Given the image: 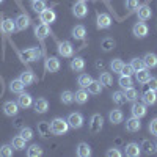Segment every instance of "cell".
<instances>
[{
  "label": "cell",
  "mask_w": 157,
  "mask_h": 157,
  "mask_svg": "<svg viewBox=\"0 0 157 157\" xmlns=\"http://www.w3.org/2000/svg\"><path fill=\"white\" fill-rule=\"evenodd\" d=\"M50 130L54 135H64L69 130V124L63 118H54L50 121Z\"/></svg>",
  "instance_id": "6da1fadb"
},
{
  "label": "cell",
  "mask_w": 157,
  "mask_h": 157,
  "mask_svg": "<svg viewBox=\"0 0 157 157\" xmlns=\"http://www.w3.org/2000/svg\"><path fill=\"white\" fill-rule=\"evenodd\" d=\"M57 50H58V55L63 58H72L74 55V46L71 41H58Z\"/></svg>",
  "instance_id": "7a4b0ae2"
},
{
  "label": "cell",
  "mask_w": 157,
  "mask_h": 157,
  "mask_svg": "<svg viewBox=\"0 0 157 157\" xmlns=\"http://www.w3.org/2000/svg\"><path fill=\"white\" fill-rule=\"evenodd\" d=\"M132 33L135 38H146L148 33H149V27H148V24H145V21H140V22H135L134 24V27H132Z\"/></svg>",
  "instance_id": "3957f363"
},
{
  "label": "cell",
  "mask_w": 157,
  "mask_h": 157,
  "mask_svg": "<svg viewBox=\"0 0 157 157\" xmlns=\"http://www.w3.org/2000/svg\"><path fill=\"white\" fill-rule=\"evenodd\" d=\"M112 17L110 14H107V13H98V17H96V27L99 30H107L112 27Z\"/></svg>",
  "instance_id": "277c9868"
},
{
  "label": "cell",
  "mask_w": 157,
  "mask_h": 157,
  "mask_svg": "<svg viewBox=\"0 0 157 157\" xmlns=\"http://www.w3.org/2000/svg\"><path fill=\"white\" fill-rule=\"evenodd\" d=\"M21 57L24 61H36L39 60V57H41V50H39L38 47H29L21 52Z\"/></svg>",
  "instance_id": "5b68a950"
},
{
  "label": "cell",
  "mask_w": 157,
  "mask_h": 157,
  "mask_svg": "<svg viewBox=\"0 0 157 157\" xmlns=\"http://www.w3.org/2000/svg\"><path fill=\"white\" fill-rule=\"evenodd\" d=\"M102 126H104V118L99 113H94L90 120V132L91 134H99L102 130Z\"/></svg>",
  "instance_id": "8992f818"
},
{
  "label": "cell",
  "mask_w": 157,
  "mask_h": 157,
  "mask_svg": "<svg viewBox=\"0 0 157 157\" xmlns=\"http://www.w3.org/2000/svg\"><path fill=\"white\" fill-rule=\"evenodd\" d=\"M68 124H69V127L71 129H80L82 126H83V123H85V120H83V115L82 113H78V112H74V113H69V116H68Z\"/></svg>",
  "instance_id": "52a82bcc"
},
{
  "label": "cell",
  "mask_w": 157,
  "mask_h": 157,
  "mask_svg": "<svg viewBox=\"0 0 157 157\" xmlns=\"http://www.w3.org/2000/svg\"><path fill=\"white\" fill-rule=\"evenodd\" d=\"M72 14H74L77 19H83V17H86V14H88L86 2H80V0H77V2L72 5Z\"/></svg>",
  "instance_id": "ba28073f"
},
{
  "label": "cell",
  "mask_w": 157,
  "mask_h": 157,
  "mask_svg": "<svg viewBox=\"0 0 157 157\" xmlns=\"http://www.w3.org/2000/svg\"><path fill=\"white\" fill-rule=\"evenodd\" d=\"M60 68H61V63H60V60L57 57H47L46 58V63H44L46 72H52V74H54V72H58Z\"/></svg>",
  "instance_id": "9c48e42d"
},
{
  "label": "cell",
  "mask_w": 157,
  "mask_h": 157,
  "mask_svg": "<svg viewBox=\"0 0 157 157\" xmlns=\"http://www.w3.org/2000/svg\"><path fill=\"white\" fill-rule=\"evenodd\" d=\"M14 22H16V30L24 32L25 29H29V27H30L32 19H30V16H29V14H25V13H21V14L14 19Z\"/></svg>",
  "instance_id": "30bf717a"
},
{
  "label": "cell",
  "mask_w": 157,
  "mask_h": 157,
  "mask_svg": "<svg viewBox=\"0 0 157 157\" xmlns=\"http://www.w3.org/2000/svg\"><path fill=\"white\" fill-rule=\"evenodd\" d=\"M146 107H148L146 104L135 101V102H132V107H130V113H132V116H135V118H143V116H146V113H148Z\"/></svg>",
  "instance_id": "8fae6325"
},
{
  "label": "cell",
  "mask_w": 157,
  "mask_h": 157,
  "mask_svg": "<svg viewBox=\"0 0 157 157\" xmlns=\"http://www.w3.org/2000/svg\"><path fill=\"white\" fill-rule=\"evenodd\" d=\"M39 21H41L43 24H54L57 21V13L54 10L50 8H44L41 13H39Z\"/></svg>",
  "instance_id": "7c38bea8"
},
{
  "label": "cell",
  "mask_w": 157,
  "mask_h": 157,
  "mask_svg": "<svg viewBox=\"0 0 157 157\" xmlns=\"http://www.w3.org/2000/svg\"><path fill=\"white\" fill-rule=\"evenodd\" d=\"M141 129V123H140V118L135 116H130L129 120H126V130L130 134H135Z\"/></svg>",
  "instance_id": "4fadbf2b"
},
{
  "label": "cell",
  "mask_w": 157,
  "mask_h": 157,
  "mask_svg": "<svg viewBox=\"0 0 157 157\" xmlns=\"http://www.w3.org/2000/svg\"><path fill=\"white\" fill-rule=\"evenodd\" d=\"M0 32L3 35H11L16 32V22L13 19H3L0 22Z\"/></svg>",
  "instance_id": "5bb4252c"
},
{
  "label": "cell",
  "mask_w": 157,
  "mask_h": 157,
  "mask_svg": "<svg viewBox=\"0 0 157 157\" xmlns=\"http://www.w3.org/2000/svg\"><path fill=\"white\" fill-rule=\"evenodd\" d=\"M19 105H17V102H14V101H6L5 104H3V113L6 115V116H17V113H19Z\"/></svg>",
  "instance_id": "9a60e30c"
},
{
  "label": "cell",
  "mask_w": 157,
  "mask_h": 157,
  "mask_svg": "<svg viewBox=\"0 0 157 157\" xmlns=\"http://www.w3.org/2000/svg\"><path fill=\"white\" fill-rule=\"evenodd\" d=\"M137 17L138 21H148L152 17V10L149 5H140L137 8Z\"/></svg>",
  "instance_id": "2e32d148"
},
{
  "label": "cell",
  "mask_w": 157,
  "mask_h": 157,
  "mask_svg": "<svg viewBox=\"0 0 157 157\" xmlns=\"http://www.w3.org/2000/svg\"><path fill=\"white\" fill-rule=\"evenodd\" d=\"M17 105L21 107V109H29V107H32V104H33V98H32V94H29V93H19V98H17Z\"/></svg>",
  "instance_id": "e0dca14e"
},
{
  "label": "cell",
  "mask_w": 157,
  "mask_h": 157,
  "mask_svg": "<svg viewBox=\"0 0 157 157\" xmlns=\"http://www.w3.org/2000/svg\"><path fill=\"white\" fill-rule=\"evenodd\" d=\"M124 154H126L127 157H138V155L141 154V148H140L138 143L130 141V143H127V145H126V151H124Z\"/></svg>",
  "instance_id": "ac0fdd59"
},
{
  "label": "cell",
  "mask_w": 157,
  "mask_h": 157,
  "mask_svg": "<svg viewBox=\"0 0 157 157\" xmlns=\"http://www.w3.org/2000/svg\"><path fill=\"white\" fill-rule=\"evenodd\" d=\"M141 102L146 104V105H154L157 102V91H152V90H146L145 93L141 94Z\"/></svg>",
  "instance_id": "d6986e66"
},
{
  "label": "cell",
  "mask_w": 157,
  "mask_h": 157,
  "mask_svg": "<svg viewBox=\"0 0 157 157\" xmlns=\"http://www.w3.org/2000/svg\"><path fill=\"white\" fill-rule=\"evenodd\" d=\"M49 35H50V29H49L47 24H43L41 22L39 25H36V27H35V36L38 39H41V41H43V39H46Z\"/></svg>",
  "instance_id": "ffe728a7"
},
{
  "label": "cell",
  "mask_w": 157,
  "mask_h": 157,
  "mask_svg": "<svg viewBox=\"0 0 157 157\" xmlns=\"http://www.w3.org/2000/svg\"><path fill=\"white\" fill-rule=\"evenodd\" d=\"M19 78L22 80V83H24L25 86H29V85H32V83H35V82L38 80V78H36V75L33 74V71H30V69L24 71V72H21Z\"/></svg>",
  "instance_id": "44dd1931"
},
{
  "label": "cell",
  "mask_w": 157,
  "mask_h": 157,
  "mask_svg": "<svg viewBox=\"0 0 157 157\" xmlns=\"http://www.w3.org/2000/svg\"><path fill=\"white\" fill-rule=\"evenodd\" d=\"M141 60H143V63H145V66L148 69L157 68V55L154 54V52H148V54H145V57H143Z\"/></svg>",
  "instance_id": "7402d4cb"
},
{
  "label": "cell",
  "mask_w": 157,
  "mask_h": 157,
  "mask_svg": "<svg viewBox=\"0 0 157 157\" xmlns=\"http://www.w3.org/2000/svg\"><path fill=\"white\" fill-rule=\"evenodd\" d=\"M69 66H71V69L74 72H82L85 69V60L82 57H72Z\"/></svg>",
  "instance_id": "603a6c76"
},
{
  "label": "cell",
  "mask_w": 157,
  "mask_h": 157,
  "mask_svg": "<svg viewBox=\"0 0 157 157\" xmlns=\"http://www.w3.org/2000/svg\"><path fill=\"white\" fill-rule=\"evenodd\" d=\"M88 91L85 88H80V90H77L75 93H74V102L77 104H80V105H83V104L88 102Z\"/></svg>",
  "instance_id": "cb8c5ba5"
},
{
  "label": "cell",
  "mask_w": 157,
  "mask_h": 157,
  "mask_svg": "<svg viewBox=\"0 0 157 157\" xmlns=\"http://www.w3.org/2000/svg\"><path fill=\"white\" fill-rule=\"evenodd\" d=\"M109 120H110L112 124H120V123L124 121V113L121 110H118V109H113L109 113Z\"/></svg>",
  "instance_id": "d4e9b609"
},
{
  "label": "cell",
  "mask_w": 157,
  "mask_h": 157,
  "mask_svg": "<svg viewBox=\"0 0 157 157\" xmlns=\"http://www.w3.org/2000/svg\"><path fill=\"white\" fill-rule=\"evenodd\" d=\"M135 78H137V82H138L140 85L148 83V80L151 78V72H149V69L145 68V69H141V71H137V72H135Z\"/></svg>",
  "instance_id": "484cf974"
},
{
  "label": "cell",
  "mask_w": 157,
  "mask_h": 157,
  "mask_svg": "<svg viewBox=\"0 0 157 157\" xmlns=\"http://www.w3.org/2000/svg\"><path fill=\"white\" fill-rule=\"evenodd\" d=\"M47 110H49V102H47V99L39 98V99L35 102V112L39 113V115H43V113H47Z\"/></svg>",
  "instance_id": "4316f807"
},
{
  "label": "cell",
  "mask_w": 157,
  "mask_h": 157,
  "mask_svg": "<svg viewBox=\"0 0 157 157\" xmlns=\"http://www.w3.org/2000/svg\"><path fill=\"white\" fill-rule=\"evenodd\" d=\"M75 154L78 157H90L91 155V148L88 143H78L75 148Z\"/></svg>",
  "instance_id": "83f0119b"
},
{
  "label": "cell",
  "mask_w": 157,
  "mask_h": 157,
  "mask_svg": "<svg viewBox=\"0 0 157 157\" xmlns=\"http://www.w3.org/2000/svg\"><path fill=\"white\" fill-rule=\"evenodd\" d=\"M38 134L41 135V137H44V138H47V137L52 134L50 123H47V121H39V123H38Z\"/></svg>",
  "instance_id": "f1b7e54d"
},
{
  "label": "cell",
  "mask_w": 157,
  "mask_h": 157,
  "mask_svg": "<svg viewBox=\"0 0 157 157\" xmlns=\"http://www.w3.org/2000/svg\"><path fill=\"white\" fill-rule=\"evenodd\" d=\"M86 36V29L85 25H75V27L72 29V38L78 39V41H83Z\"/></svg>",
  "instance_id": "f546056e"
},
{
  "label": "cell",
  "mask_w": 157,
  "mask_h": 157,
  "mask_svg": "<svg viewBox=\"0 0 157 157\" xmlns=\"http://www.w3.org/2000/svg\"><path fill=\"white\" fill-rule=\"evenodd\" d=\"M24 88H25V85L22 83L21 78H14V80L10 82V91H11V93L19 94V93H22V91H24Z\"/></svg>",
  "instance_id": "4dcf8cb0"
},
{
  "label": "cell",
  "mask_w": 157,
  "mask_h": 157,
  "mask_svg": "<svg viewBox=\"0 0 157 157\" xmlns=\"http://www.w3.org/2000/svg\"><path fill=\"white\" fill-rule=\"evenodd\" d=\"M25 143H27V140H25L24 137L16 135L14 138H13V141H11V146H13V149H16V151H22V149L27 148V146H25Z\"/></svg>",
  "instance_id": "1f68e13d"
},
{
  "label": "cell",
  "mask_w": 157,
  "mask_h": 157,
  "mask_svg": "<svg viewBox=\"0 0 157 157\" xmlns=\"http://www.w3.org/2000/svg\"><path fill=\"white\" fill-rule=\"evenodd\" d=\"M115 46H116V43H115V39H113V38H104L102 41H101V49H102L104 52H110V50H113Z\"/></svg>",
  "instance_id": "d6a6232c"
},
{
  "label": "cell",
  "mask_w": 157,
  "mask_h": 157,
  "mask_svg": "<svg viewBox=\"0 0 157 157\" xmlns=\"http://www.w3.org/2000/svg\"><path fill=\"white\" fill-rule=\"evenodd\" d=\"M123 66H124V63H123L121 58H113V60L110 61V69L113 71V74H121Z\"/></svg>",
  "instance_id": "836d02e7"
},
{
  "label": "cell",
  "mask_w": 157,
  "mask_h": 157,
  "mask_svg": "<svg viewBox=\"0 0 157 157\" xmlns=\"http://www.w3.org/2000/svg\"><path fill=\"white\" fill-rule=\"evenodd\" d=\"M140 148H141V152H145V154H152L154 152V149H155V145L151 141V140H143L141 141V145H140Z\"/></svg>",
  "instance_id": "e575fe53"
},
{
  "label": "cell",
  "mask_w": 157,
  "mask_h": 157,
  "mask_svg": "<svg viewBox=\"0 0 157 157\" xmlns=\"http://www.w3.org/2000/svg\"><path fill=\"white\" fill-rule=\"evenodd\" d=\"M93 82V77H91L90 74H80L77 78V83L80 88H88V85Z\"/></svg>",
  "instance_id": "d590c367"
},
{
  "label": "cell",
  "mask_w": 157,
  "mask_h": 157,
  "mask_svg": "<svg viewBox=\"0 0 157 157\" xmlns=\"http://www.w3.org/2000/svg\"><path fill=\"white\" fill-rule=\"evenodd\" d=\"M124 96H126V101H129V102H135V101L138 99V91H137L134 86L126 88V90H124Z\"/></svg>",
  "instance_id": "8d00e7d4"
},
{
  "label": "cell",
  "mask_w": 157,
  "mask_h": 157,
  "mask_svg": "<svg viewBox=\"0 0 157 157\" xmlns=\"http://www.w3.org/2000/svg\"><path fill=\"white\" fill-rule=\"evenodd\" d=\"M118 83H120V86L123 88V90H126V88H130L134 85V80H132V77L130 75H120V78H118Z\"/></svg>",
  "instance_id": "74e56055"
},
{
  "label": "cell",
  "mask_w": 157,
  "mask_h": 157,
  "mask_svg": "<svg viewBox=\"0 0 157 157\" xmlns=\"http://www.w3.org/2000/svg\"><path fill=\"white\" fill-rule=\"evenodd\" d=\"M99 82L102 83V86H110L113 85V77L110 72H101L99 74Z\"/></svg>",
  "instance_id": "f35d334b"
},
{
  "label": "cell",
  "mask_w": 157,
  "mask_h": 157,
  "mask_svg": "<svg viewBox=\"0 0 157 157\" xmlns=\"http://www.w3.org/2000/svg\"><path fill=\"white\" fill-rule=\"evenodd\" d=\"M112 101L116 104V105H123V104L126 102L124 91H113L112 93Z\"/></svg>",
  "instance_id": "ab89813d"
},
{
  "label": "cell",
  "mask_w": 157,
  "mask_h": 157,
  "mask_svg": "<svg viewBox=\"0 0 157 157\" xmlns=\"http://www.w3.org/2000/svg\"><path fill=\"white\" fill-rule=\"evenodd\" d=\"M60 99H61V102L64 104V105H71V104L74 102V93L69 91V90H66V91H63V93H61Z\"/></svg>",
  "instance_id": "60d3db41"
},
{
  "label": "cell",
  "mask_w": 157,
  "mask_h": 157,
  "mask_svg": "<svg viewBox=\"0 0 157 157\" xmlns=\"http://www.w3.org/2000/svg\"><path fill=\"white\" fill-rule=\"evenodd\" d=\"M101 91H102V83L99 80H93L88 85V93L90 94H99Z\"/></svg>",
  "instance_id": "b9f144b4"
},
{
  "label": "cell",
  "mask_w": 157,
  "mask_h": 157,
  "mask_svg": "<svg viewBox=\"0 0 157 157\" xmlns=\"http://www.w3.org/2000/svg\"><path fill=\"white\" fill-rule=\"evenodd\" d=\"M27 155L29 157H39V155H43V148L39 145H32V146L27 148Z\"/></svg>",
  "instance_id": "7bdbcfd3"
},
{
  "label": "cell",
  "mask_w": 157,
  "mask_h": 157,
  "mask_svg": "<svg viewBox=\"0 0 157 157\" xmlns=\"http://www.w3.org/2000/svg\"><path fill=\"white\" fill-rule=\"evenodd\" d=\"M44 8H47V3H46V0H35V2H32V10L35 13H41Z\"/></svg>",
  "instance_id": "ee69618b"
},
{
  "label": "cell",
  "mask_w": 157,
  "mask_h": 157,
  "mask_svg": "<svg viewBox=\"0 0 157 157\" xmlns=\"http://www.w3.org/2000/svg\"><path fill=\"white\" fill-rule=\"evenodd\" d=\"M130 66H132L134 72H137V71H141V69H145V68H146V66H145V63H143V60H141V58H132V61H130Z\"/></svg>",
  "instance_id": "f6af8a7d"
},
{
  "label": "cell",
  "mask_w": 157,
  "mask_h": 157,
  "mask_svg": "<svg viewBox=\"0 0 157 157\" xmlns=\"http://www.w3.org/2000/svg\"><path fill=\"white\" fill-rule=\"evenodd\" d=\"M21 137H24L27 141H30L33 138V129L32 127H21Z\"/></svg>",
  "instance_id": "bcb514c9"
},
{
  "label": "cell",
  "mask_w": 157,
  "mask_h": 157,
  "mask_svg": "<svg viewBox=\"0 0 157 157\" xmlns=\"http://www.w3.org/2000/svg\"><path fill=\"white\" fill-rule=\"evenodd\" d=\"M124 6L127 11H137V8L140 6V0H126Z\"/></svg>",
  "instance_id": "7dc6e473"
},
{
  "label": "cell",
  "mask_w": 157,
  "mask_h": 157,
  "mask_svg": "<svg viewBox=\"0 0 157 157\" xmlns=\"http://www.w3.org/2000/svg\"><path fill=\"white\" fill-rule=\"evenodd\" d=\"M0 155L2 157H11L13 155V146L11 145H3L0 148Z\"/></svg>",
  "instance_id": "c3c4849f"
},
{
  "label": "cell",
  "mask_w": 157,
  "mask_h": 157,
  "mask_svg": "<svg viewBox=\"0 0 157 157\" xmlns=\"http://www.w3.org/2000/svg\"><path fill=\"white\" fill-rule=\"evenodd\" d=\"M107 157H123V152L120 149H116V148H110L107 152H105Z\"/></svg>",
  "instance_id": "681fc988"
},
{
  "label": "cell",
  "mask_w": 157,
  "mask_h": 157,
  "mask_svg": "<svg viewBox=\"0 0 157 157\" xmlns=\"http://www.w3.org/2000/svg\"><path fill=\"white\" fill-rule=\"evenodd\" d=\"M149 132L154 135V137H157V118H154V120H151V123H149Z\"/></svg>",
  "instance_id": "f907efd6"
},
{
  "label": "cell",
  "mask_w": 157,
  "mask_h": 157,
  "mask_svg": "<svg viewBox=\"0 0 157 157\" xmlns=\"http://www.w3.org/2000/svg\"><path fill=\"white\" fill-rule=\"evenodd\" d=\"M121 74H123V75H130V77H132V74H134L132 66H130V64H124V66H123V71H121Z\"/></svg>",
  "instance_id": "816d5d0a"
},
{
  "label": "cell",
  "mask_w": 157,
  "mask_h": 157,
  "mask_svg": "<svg viewBox=\"0 0 157 157\" xmlns=\"http://www.w3.org/2000/svg\"><path fill=\"white\" fill-rule=\"evenodd\" d=\"M148 86H149V90L157 91V77H151L149 78V80H148Z\"/></svg>",
  "instance_id": "f5cc1de1"
},
{
  "label": "cell",
  "mask_w": 157,
  "mask_h": 157,
  "mask_svg": "<svg viewBox=\"0 0 157 157\" xmlns=\"http://www.w3.org/2000/svg\"><path fill=\"white\" fill-rule=\"evenodd\" d=\"M22 123H24L22 118H17V120L14 121V126H16V127H21V126H22Z\"/></svg>",
  "instance_id": "db71d44e"
},
{
  "label": "cell",
  "mask_w": 157,
  "mask_h": 157,
  "mask_svg": "<svg viewBox=\"0 0 157 157\" xmlns=\"http://www.w3.org/2000/svg\"><path fill=\"white\" fill-rule=\"evenodd\" d=\"M154 145H155V149H154V152H157V141L154 143Z\"/></svg>",
  "instance_id": "11a10c76"
},
{
  "label": "cell",
  "mask_w": 157,
  "mask_h": 157,
  "mask_svg": "<svg viewBox=\"0 0 157 157\" xmlns=\"http://www.w3.org/2000/svg\"><path fill=\"white\" fill-rule=\"evenodd\" d=\"M80 2H88V0H80Z\"/></svg>",
  "instance_id": "9f6ffc18"
},
{
  "label": "cell",
  "mask_w": 157,
  "mask_h": 157,
  "mask_svg": "<svg viewBox=\"0 0 157 157\" xmlns=\"http://www.w3.org/2000/svg\"><path fill=\"white\" fill-rule=\"evenodd\" d=\"M2 2H3V0H0V3H2Z\"/></svg>",
  "instance_id": "6f0895ef"
},
{
  "label": "cell",
  "mask_w": 157,
  "mask_h": 157,
  "mask_svg": "<svg viewBox=\"0 0 157 157\" xmlns=\"http://www.w3.org/2000/svg\"><path fill=\"white\" fill-rule=\"evenodd\" d=\"M30 2H35V0H30Z\"/></svg>",
  "instance_id": "680465c9"
}]
</instances>
